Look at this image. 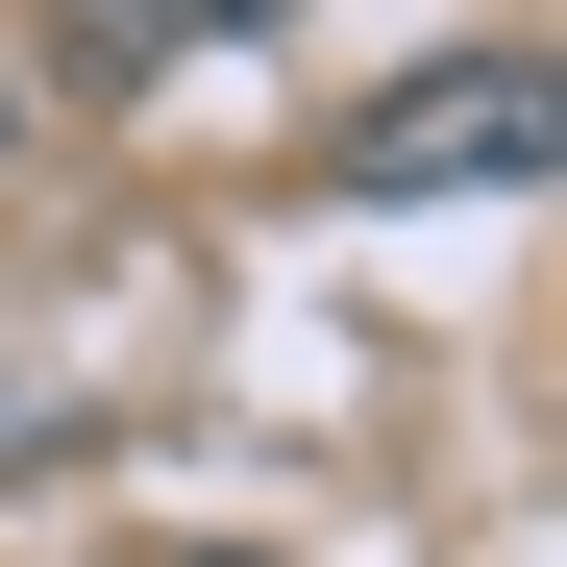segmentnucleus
I'll use <instances>...</instances> for the list:
<instances>
[{
    "instance_id": "f257e3e1",
    "label": "nucleus",
    "mask_w": 567,
    "mask_h": 567,
    "mask_svg": "<svg viewBox=\"0 0 567 567\" xmlns=\"http://www.w3.org/2000/svg\"><path fill=\"white\" fill-rule=\"evenodd\" d=\"M370 198H494V173H543V50H444L420 100H370L346 124Z\"/></svg>"
},
{
    "instance_id": "f03ea898",
    "label": "nucleus",
    "mask_w": 567,
    "mask_h": 567,
    "mask_svg": "<svg viewBox=\"0 0 567 567\" xmlns=\"http://www.w3.org/2000/svg\"><path fill=\"white\" fill-rule=\"evenodd\" d=\"M124 25H148V50H247L271 0H124Z\"/></svg>"
},
{
    "instance_id": "7ed1b4c3",
    "label": "nucleus",
    "mask_w": 567,
    "mask_h": 567,
    "mask_svg": "<svg viewBox=\"0 0 567 567\" xmlns=\"http://www.w3.org/2000/svg\"><path fill=\"white\" fill-rule=\"evenodd\" d=\"M198 567H247V543H198Z\"/></svg>"
}]
</instances>
